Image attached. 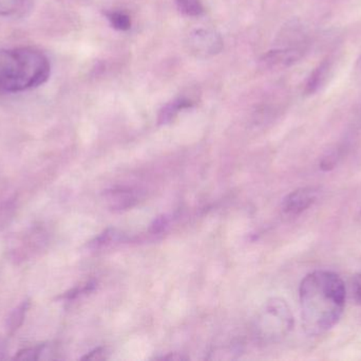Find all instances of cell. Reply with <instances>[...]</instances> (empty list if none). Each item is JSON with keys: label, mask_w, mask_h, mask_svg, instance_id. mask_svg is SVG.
Listing matches in <instances>:
<instances>
[{"label": "cell", "mask_w": 361, "mask_h": 361, "mask_svg": "<svg viewBox=\"0 0 361 361\" xmlns=\"http://www.w3.org/2000/svg\"><path fill=\"white\" fill-rule=\"evenodd\" d=\"M299 297L305 333L319 336L340 320L346 305V286L337 273L316 271L301 282Z\"/></svg>", "instance_id": "obj_1"}, {"label": "cell", "mask_w": 361, "mask_h": 361, "mask_svg": "<svg viewBox=\"0 0 361 361\" xmlns=\"http://www.w3.org/2000/svg\"><path fill=\"white\" fill-rule=\"evenodd\" d=\"M50 63L37 49L23 47L0 50V91L19 92L45 84Z\"/></svg>", "instance_id": "obj_2"}, {"label": "cell", "mask_w": 361, "mask_h": 361, "mask_svg": "<svg viewBox=\"0 0 361 361\" xmlns=\"http://www.w3.org/2000/svg\"><path fill=\"white\" fill-rule=\"evenodd\" d=\"M293 316L287 301L271 297L260 309L254 323L256 339L263 344L279 342L291 333Z\"/></svg>", "instance_id": "obj_3"}, {"label": "cell", "mask_w": 361, "mask_h": 361, "mask_svg": "<svg viewBox=\"0 0 361 361\" xmlns=\"http://www.w3.org/2000/svg\"><path fill=\"white\" fill-rule=\"evenodd\" d=\"M187 45L189 50L200 57H212L223 49L221 37L212 30H196L190 33Z\"/></svg>", "instance_id": "obj_4"}, {"label": "cell", "mask_w": 361, "mask_h": 361, "mask_svg": "<svg viewBox=\"0 0 361 361\" xmlns=\"http://www.w3.org/2000/svg\"><path fill=\"white\" fill-rule=\"evenodd\" d=\"M305 47H285L274 49L260 59V65L265 69H283L293 66L305 55Z\"/></svg>", "instance_id": "obj_5"}, {"label": "cell", "mask_w": 361, "mask_h": 361, "mask_svg": "<svg viewBox=\"0 0 361 361\" xmlns=\"http://www.w3.org/2000/svg\"><path fill=\"white\" fill-rule=\"evenodd\" d=\"M317 198H318V191L311 186L295 190L283 199V212L287 215H299L314 205Z\"/></svg>", "instance_id": "obj_6"}, {"label": "cell", "mask_w": 361, "mask_h": 361, "mask_svg": "<svg viewBox=\"0 0 361 361\" xmlns=\"http://www.w3.org/2000/svg\"><path fill=\"white\" fill-rule=\"evenodd\" d=\"M106 200L111 209L122 211L134 207L138 202V195L134 190L120 188L107 192Z\"/></svg>", "instance_id": "obj_7"}, {"label": "cell", "mask_w": 361, "mask_h": 361, "mask_svg": "<svg viewBox=\"0 0 361 361\" xmlns=\"http://www.w3.org/2000/svg\"><path fill=\"white\" fill-rule=\"evenodd\" d=\"M331 68H332V61L330 59L321 61L307 79V84H305V93L313 95L317 92L327 82Z\"/></svg>", "instance_id": "obj_8"}, {"label": "cell", "mask_w": 361, "mask_h": 361, "mask_svg": "<svg viewBox=\"0 0 361 361\" xmlns=\"http://www.w3.org/2000/svg\"><path fill=\"white\" fill-rule=\"evenodd\" d=\"M192 106V102L185 98L176 99L172 102L168 103L165 106L161 109L160 114H158V122L160 125L168 124L172 122L178 113L183 109L189 108Z\"/></svg>", "instance_id": "obj_9"}, {"label": "cell", "mask_w": 361, "mask_h": 361, "mask_svg": "<svg viewBox=\"0 0 361 361\" xmlns=\"http://www.w3.org/2000/svg\"><path fill=\"white\" fill-rule=\"evenodd\" d=\"M30 306H31V302H30L29 299H27L12 311V313L8 317L7 323H6L8 334L14 335L19 331V327L23 325V321H25Z\"/></svg>", "instance_id": "obj_10"}, {"label": "cell", "mask_w": 361, "mask_h": 361, "mask_svg": "<svg viewBox=\"0 0 361 361\" xmlns=\"http://www.w3.org/2000/svg\"><path fill=\"white\" fill-rule=\"evenodd\" d=\"M30 9V0H0V17H19Z\"/></svg>", "instance_id": "obj_11"}, {"label": "cell", "mask_w": 361, "mask_h": 361, "mask_svg": "<svg viewBox=\"0 0 361 361\" xmlns=\"http://www.w3.org/2000/svg\"><path fill=\"white\" fill-rule=\"evenodd\" d=\"M15 212V200L7 199L0 202V231L5 229L13 221Z\"/></svg>", "instance_id": "obj_12"}, {"label": "cell", "mask_w": 361, "mask_h": 361, "mask_svg": "<svg viewBox=\"0 0 361 361\" xmlns=\"http://www.w3.org/2000/svg\"><path fill=\"white\" fill-rule=\"evenodd\" d=\"M178 11L186 17H200L204 12L199 0H176Z\"/></svg>", "instance_id": "obj_13"}, {"label": "cell", "mask_w": 361, "mask_h": 361, "mask_svg": "<svg viewBox=\"0 0 361 361\" xmlns=\"http://www.w3.org/2000/svg\"><path fill=\"white\" fill-rule=\"evenodd\" d=\"M109 21L111 23L114 29L120 30V31H126L130 29L131 21L128 15L120 12H113V13H107Z\"/></svg>", "instance_id": "obj_14"}, {"label": "cell", "mask_w": 361, "mask_h": 361, "mask_svg": "<svg viewBox=\"0 0 361 361\" xmlns=\"http://www.w3.org/2000/svg\"><path fill=\"white\" fill-rule=\"evenodd\" d=\"M45 347V344H39L37 345V347H34V348L25 349V350L19 351V352L13 357V359L14 360L21 361L39 360Z\"/></svg>", "instance_id": "obj_15"}, {"label": "cell", "mask_w": 361, "mask_h": 361, "mask_svg": "<svg viewBox=\"0 0 361 361\" xmlns=\"http://www.w3.org/2000/svg\"><path fill=\"white\" fill-rule=\"evenodd\" d=\"M94 282H89V283L83 285V286L75 287V289L67 291V293H65L63 295H61L59 299H63V300H73V299L79 297V295L90 293V291H92L93 289H94Z\"/></svg>", "instance_id": "obj_16"}, {"label": "cell", "mask_w": 361, "mask_h": 361, "mask_svg": "<svg viewBox=\"0 0 361 361\" xmlns=\"http://www.w3.org/2000/svg\"><path fill=\"white\" fill-rule=\"evenodd\" d=\"M338 160V154L336 152L327 153L320 162V168L323 170H330L334 168Z\"/></svg>", "instance_id": "obj_17"}, {"label": "cell", "mask_w": 361, "mask_h": 361, "mask_svg": "<svg viewBox=\"0 0 361 361\" xmlns=\"http://www.w3.org/2000/svg\"><path fill=\"white\" fill-rule=\"evenodd\" d=\"M351 289H352L353 299L361 306V273L353 277Z\"/></svg>", "instance_id": "obj_18"}, {"label": "cell", "mask_w": 361, "mask_h": 361, "mask_svg": "<svg viewBox=\"0 0 361 361\" xmlns=\"http://www.w3.org/2000/svg\"><path fill=\"white\" fill-rule=\"evenodd\" d=\"M107 358V349L97 348L93 350L92 352L87 354L86 356L81 357L83 360H104Z\"/></svg>", "instance_id": "obj_19"}, {"label": "cell", "mask_w": 361, "mask_h": 361, "mask_svg": "<svg viewBox=\"0 0 361 361\" xmlns=\"http://www.w3.org/2000/svg\"><path fill=\"white\" fill-rule=\"evenodd\" d=\"M167 226L168 218L166 216H161V217L156 218V221L152 224V231L154 233H160V232L164 231Z\"/></svg>", "instance_id": "obj_20"}, {"label": "cell", "mask_w": 361, "mask_h": 361, "mask_svg": "<svg viewBox=\"0 0 361 361\" xmlns=\"http://www.w3.org/2000/svg\"><path fill=\"white\" fill-rule=\"evenodd\" d=\"M356 75L358 79L361 80V55L359 57L358 61H357L356 64Z\"/></svg>", "instance_id": "obj_21"}]
</instances>
